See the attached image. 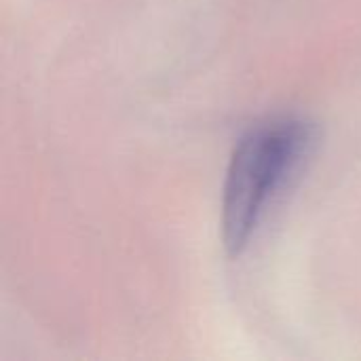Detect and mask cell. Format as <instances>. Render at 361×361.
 Listing matches in <instances>:
<instances>
[{
  "mask_svg": "<svg viewBox=\"0 0 361 361\" xmlns=\"http://www.w3.org/2000/svg\"><path fill=\"white\" fill-rule=\"evenodd\" d=\"M313 129L298 118H277L250 129L237 144L224 184L222 239L231 254H241L307 157Z\"/></svg>",
  "mask_w": 361,
  "mask_h": 361,
  "instance_id": "1",
  "label": "cell"
}]
</instances>
